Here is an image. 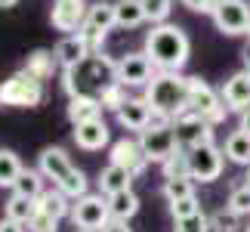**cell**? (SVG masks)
I'll return each instance as SVG.
<instances>
[{
	"instance_id": "obj_28",
	"label": "cell",
	"mask_w": 250,
	"mask_h": 232,
	"mask_svg": "<svg viewBox=\"0 0 250 232\" xmlns=\"http://www.w3.org/2000/svg\"><path fill=\"white\" fill-rule=\"evenodd\" d=\"M43 189H46V177L41 173V167H22L19 180L13 183V192H19V195H31V198H41Z\"/></svg>"
},
{
	"instance_id": "obj_39",
	"label": "cell",
	"mask_w": 250,
	"mask_h": 232,
	"mask_svg": "<svg viewBox=\"0 0 250 232\" xmlns=\"http://www.w3.org/2000/svg\"><path fill=\"white\" fill-rule=\"evenodd\" d=\"M191 13H204V16H213V9L223 3V0H182Z\"/></svg>"
},
{
	"instance_id": "obj_44",
	"label": "cell",
	"mask_w": 250,
	"mask_h": 232,
	"mask_svg": "<svg viewBox=\"0 0 250 232\" xmlns=\"http://www.w3.org/2000/svg\"><path fill=\"white\" fill-rule=\"evenodd\" d=\"M244 183H250V164H247V177H244Z\"/></svg>"
},
{
	"instance_id": "obj_31",
	"label": "cell",
	"mask_w": 250,
	"mask_h": 232,
	"mask_svg": "<svg viewBox=\"0 0 250 232\" xmlns=\"http://www.w3.org/2000/svg\"><path fill=\"white\" fill-rule=\"evenodd\" d=\"M99 102H102V109H105V112H118L121 105L127 102V84L111 81V84L99 93Z\"/></svg>"
},
{
	"instance_id": "obj_12",
	"label": "cell",
	"mask_w": 250,
	"mask_h": 232,
	"mask_svg": "<svg viewBox=\"0 0 250 232\" xmlns=\"http://www.w3.org/2000/svg\"><path fill=\"white\" fill-rule=\"evenodd\" d=\"M213 25L216 31H223L226 37H241L250 28V6L244 0H223L213 9Z\"/></svg>"
},
{
	"instance_id": "obj_19",
	"label": "cell",
	"mask_w": 250,
	"mask_h": 232,
	"mask_svg": "<svg viewBox=\"0 0 250 232\" xmlns=\"http://www.w3.org/2000/svg\"><path fill=\"white\" fill-rule=\"evenodd\" d=\"M219 96H223V102H226L229 112H244L247 105H250V74L247 71H235L223 84Z\"/></svg>"
},
{
	"instance_id": "obj_33",
	"label": "cell",
	"mask_w": 250,
	"mask_h": 232,
	"mask_svg": "<svg viewBox=\"0 0 250 232\" xmlns=\"http://www.w3.org/2000/svg\"><path fill=\"white\" fill-rule=\"evenodd\" d=\"M161 170H164V180H173V177H188V155L176 149L167 161H161Z\"/></svg>"
},
{
	"instance_id": "obj_9",
	"label": "cell",
	"mask_w": 250,
	"mask_h": 232,
	"mask_svg": "<svg viewBox=\"0 0 250 232\" xmlns=\"http://www.w3.org/2000/svg\"><path fill=\"white\" fill-rule=\"evenodd\" d=\"M186 155H188V177L195 183H213V180H219V173L226 167V152L216 149L213 142L195 146Z\"/></svg>"
},
{
	"instance_id": "obj_25",
	"label": "cell",
	"mask_w": 250,
	"mask_h": 232,
	"mask_svg": "<svg viewBox=\"0 0 250 232\" xmlns=\"http://www.w3.org/2000/svg\"><path fill=\"white\" fill-rule=\"evenodd\" d=\"M223 152H226V158L232 161V164H241V167H247V164H250V133H244L241 127H238L235 133H229Z\"/></svg>"
},
{
	"instance_id": "obj_22",
	"label": "cell",
	"mask_w": 250,
	"mask_h": 232,
	"mask_svg": "<svg viewBox=\"0 0 250 232\" xmlns=\"http://www.w3.org/2000/svg\"><path fill=\"white\" fill-rule=\"evenodd\" d=\"M68 121L71 124H83V121H93V118H102V102L99 96H68Z\"/></svg>"
},
{
	"instance_id": "obj_32",
	"label": "cell",
	"mask_w": 250,
	"mask_h": 232,
	"mask_svg": "<svg viewBox=\"0 0 250 232\" xmlns=\"http://www.w3.org/2000/svg\"><path fill=\"white\" fill-rule=\"evenodd\" d=\"M186 195H195V180H191V177L164 180V198L167 201H176V198H186Z\"/></svg>"
},
{
	"instance_id": "obj_2",
	"label": "cell",
	"mask_w": 250,
	"mask_h": 232,
	"mask_svg": "<svg viewBox=\"0 0 250 232\" xmlns=\"http://www.w3.org/2000/svg\"><path fill=\"white\" fill-rule=\"evenodd\" d=\"M188 53H191L188 34L179 25L161 22L151 25V31L146 34V56L155 62L158 71H182L188 62Z\"/></svg>"
},
{
	"instance_id": "obj_47",
	"label": "cell",
	"mask_w": 250,
	"mask_h": 232,
	"mask_svg": "<svg viewBox=\"0 0 250 232\" xmlns=\"http://www.w3.org/2000/svg\"><path fill=\"white\" fill-rule=\"evenodd\" d=\"M247 37H250V28H247Z\"/></svg>"
},
{
	"instance_id": "obj_40",
	"label": "cell",
	"mask_w": 250,
	"mask_h": 232,
	"mask_svg": "<svg viewBox=\"0 0 250 232\" xmlns=\"http://www.w3.org/2000/svg\"><path fill=\"white\" fill-rule=\"evenodd\" d=\"M99 232H133L130 229V220H121V217H108L102 223V229Z\"/></svg>"
},
{
	"instance_id": "obj_48",
	"label": "cell",
	"mask_w": 250,
	"mask_h": 232,
	"mask_svg": "<svg viewBox=\"0 0 250 232\" xmlns=\"http://www.w3.org/2000/svg\"><path fill=\"white\" fill-rule=\"evenodd\" d=\"M244 232H250V226H247V229H244Z\"/></svg>"
},
{
	"instance_id": "obj_41",
	"label": "cell",
	"mask_w": 250,
	"mask_h": 232,
	"mask_svg": "<svg viewBox=\"0 0 250 232\" xmlns=\"http://www.w3.org/2000/svg\"><path fill=\"white\" fill-rule=\"evenodd\" d=\"M0 232H28V226L19 223V220H13V217H3L0 220Z\"/></svg>"
},
{
	"instance_id": "obj_30",
	"label": "cell",
	"mask_w": 250,
	"mask_h": 232,
	"mask_svg": "<svg viewBox=\"0 0 250 232\" xmlns=\"http://www.w3.org/2000/svg\"><path fill=\"white\" fill-rule=\"evenodd\" d=\"M207 220H210V232H241V217L229 205L223 210H216V214H210Z\"/></svg>"
},
{
	"instance_id": "obj_20",
	"label": "cell",
	"mask_w": 250,
	"mask_h": 232,
	"mask_svg": "<svg viewBox=\"0 0 250 232\" xmlns=\"http://www.w3.org/2000/svg\"><path fill=\"white\" fill-rule=\"evenodd\" d=\"M133 173L124 167V164H114L108 161L99 173V192L102 195H114V192H124V189H133Z\"/></svg>"
},
{
	"instance_id": "obj_49",
	"label": "cell",
	"mask_w": 250,
	"mask_h": 232,
	"mask_svg": "<svg viewBox=\"0 0 250 232\" xmlns=\"http://www.w3.org/2000/svg\"><path fill=\"white\" fill-rule=\"evenodd\" d=\"M53 232H56V229H53Z\"/></svg>"
},
{
	"instance_id": "obj_3",
	"label": "cell",
	"mask_w": 250,
	"mask_h": 232,
	"mask_svg": "<svg viewBox=\"0 0 250 232\" xmlns=\"http://www.w3.org/2000/svg\"><path fill=\"white\" fill-rule=\"evenodd\" d=\"M146 102L158 118L173 121L176 115L186 112L188 102V77L182 71H158L146 84Z\"/></svg>"
},
{
	"instance_id": "obj_18",
	"label": "cell",
	"mask_w": 250,
	"mask_h": 232,
	"mask_svg": "<svg viewBox=\"0 0 250 232\" xmlns=\"http://www.w3.org/2000/svg\"><path fill=\"white\" fill-rule=\"evenodd\" d=\"M53 53H56V59H59L62 69H74V65L83 62L93 50H90V44H86V37L81 31H74V34H65L62 41L53 46Z\"/></svg>"
},
{
	"instance_id": "obj_34",
	"label": "cell",
	"mask_w": 250,
	"mask_h": 232,
	"mask_svg": "<svg viewBox=\"0 0 250 232\" xmlns=\"http://www.w3.org/2000/svg\"><path fill=\"white\" fill-rule=\"evenodd\" d=\"M142 9H146V22L161 25V22H167V19H170L173 0H142Z\"/></svg>"
},
{
	"instance_id": "obj_10",
	"label": "cell",
	"mask_w": 250,
	"mask_h": 232,
	"mask_svg": "<svg viewBox=\"0 0 250 232\" xmlns=\"http://www.w3.org/2000/svg\"><path fill=\"white\" fill-rule=\"evenodd\" d=\"M114 28V3H108V0H96V3L86 6V19L81 25V34L86 37V44H90V50H102L105 37H108V31Z\"/></svg>"
},
{
	"instance_id": "obj_6",
	"label": "cell",
	"mask_w": 250,
	"mask_h": 232,
	"mask_svg": "<svg viewBox=\"0 0 250 232\" xmlns=\"http://www.w3.org/2000/svg\"><path fill=\"white\" fill-rule=\"evenodd\" d=\"M136 139H139V146L142 152L148 155V161L151 164H161V161H167L173 152H176V133H173V121L167 118H151V124L146 130H139L136 133Z\"/></svg>"
},
{
	"instance_id": "obj_36",
	"label": "cell",
	"mask_w": 250,
	"mask_h": 232,
	"mask_svg": "<svg viewBox=\"0 0 250 232\" xmlns=\"http://www.w3.org/2000/svg\"><path fill=\"white\" fill-rule=\"evenodd\" d=\"M198 210H201V201H198V195H186V198H176V201H170V217H173V220L191 217V214H198Z\"/></svg>"
},
{
	"instance_id": "obj_43",
	"label": "cell",
	"mask_w": 250,
	"mask_h": 232,
	"mask_svg": "<svg viewBox=\"0 0 250 232\" xmlns=\"http://www.w3.org/2000/svg\"><path fill=\"white\" fill-rule=\"evenodd\" d=\"M19 0H0V9H9V6H16Z\"/></svg>"
},
{
	"instance_id": "obj_5",
	"label": "cell",
	"mask_w": 250,
	"mask_h": 232,
	"mask_svg": "<svg viewBox=\"0 0 250 232\" xmlns=\"http://www.w3.org/2000/svg\"><path fill=\"white\" fill-rule=\"evenodd\" d=\"M46 99V81L28 74L25 69L0 81V109H37Z\"/></svg>"
},
{
	"instance_id": "obj_45",
	"label": "cell",
	"mask_w": 250,
	"mask_h": 232,
	"mask_svg": "<svg viewBox=\"0 0 250 232\" xmlns=\"http://www.w3.org/2000/svg\"><path fill=\"white\" fill-rule=\"evenodd\" d=\"M78 232H99V229H78Z\"/></svg>"
},
{
	"instance_id": "obj_24",
	"label": "cell",
	"mask_w": 250,
	"mask_h": 232,
	"mask_svg": "<svg viewBox=\"0 0 250 232\" xmlns=\"http://www.w3.org/2000/svg\"><path fill=\"white\" fill-rule=\"evenodd\" d=\"M22 69L28 74H34V77H41V81H50V77L62 69L59 59H56V53L53 50H34V53H28V59Z\"/></svg>"
},
{
	"instance_id": "obj_7",
	"label": "cell",
	"mask_w": 250,
	"mask_h": 232,
	"mask_svg": "<svg viewBox=\"0 0 250 232\" xmlns=\"http://www.w3.org/2000/svg\"><path fill=\"white\" fill-rule=\"evenodd\" d=\"M186 112H195L201 118H207L210 124H219L226 121V102L213 87H210L204 77H188V102H186Z\"/></svg>"
},
{
	"instance_id": "obj_14",
	"label": "cell",
	"mask_w": 250,
	"mask_h": 232,
	"mask_svg": "<svg viewBox=\"0 0 250 232\" xmlns=\"http://www.w3.org/2000/svg\"><path fill=\"white\" fill-rule=\"evenodd\" d=\"M86 0H53V9H50V22L56 31L62 34H74L81 31L83 19H86Z\"/></svg>"
},
{
	"instance_id": "obj_4",
	"label": "cell",
	"mask_w": 250,
	"mask_h": 232,
	"mask_svg": "<svg viewBox=\"0 0 250 232\" xmlns=\"http://www.w3.org/2000/svg\"><path fill=\"white\" fill-rule=\"evenodd\" d=\"M37 167H41V173L46 177V183H53L56 189H62L68 198H81L86 195V177L83 170H78L68 158V152L59 149V146H46L41 152V158H37Z\"/></svg>"
},
{
	"instance_id": "obj_21",
	"label": "cell",
	"mask_w": 250,
	"mask_h": 232,
	"mask_svg": "<svg viewBox=\"0 0 250 232\" xmlns=\"http://www.w3.org/2000/svg\"><path fill=\"white\" fill-rule=\"evenodd\" d=\"M71 201L74 198H68L62 189H43L41 192V198H37V205H41V214H46V217H53L56 223H62L65 217H71Z\"/></svg>"
},
{
	"instance_id": "obj_13",
	"label": "cell",
	"mask_w": 250,
	"mask_h": 232,
	"mask_svg": "<svg viewBox=\"0 0 250 232\" xmlns=\"http://www.w3.org/2000/svg\"><path fill=\"white\" fill-rule=\"evenodd\" d=\"M155 74H158V69L146 56V50L142 53H127V56L118 59V81L127 84V87H146Z\"/></svg>"
},
{
	"instance_id": "obj_11",
	"label": "cell",
	"mask_w": 250,
	"mask_h": 232,
	"mask_svg": "<svg viewBox=\"0 0 250 232\" xmlns=\"http://www.w3.org/2000/svg\"><path fill=\"white\" fill-rule=\"evenodd\" d=\"M111 217V210H108V198L102 195H81V198H74L71 201V223L78 226V229H102V223Z\"/></svg>"
},
{
	"instance_id": "obj_42",
	"label": "cell",
	"mask_w": 250,
	"mask_h": 232,
	"mask_svg": "<svg viewBox=\"0 0 250 232\" xmlns=\"http://www.w3.org/2000/svg\"><path fill=\"white\" fill-rule=\"evenodd\" d=\"M238 127H241L244 133H250V105L244 112H238Z\"/></svg>"
},
{
	"instance_id": "obj_29",
	"label": "cell",
	"mask_w": 250,
	"mask_h": 232,
	"mask_svg": "<svg viewBox=\"0 0 250 232\" xmlns=\"http://www.w3.org/2000/svg\"><path fill=\"white\" fill-rule=\"evenodd\" d=\"M22 173V161H19L16 152L0 149V189H13V183Z\"/></svg>"
},
{
	"instance_id": "obj_37",
	"label": "cell",
	"mask_w": 250,
	"mask_h": 232,
	"mask_svg": "<svg viewBox=\"0 0 250 232\" xmlns=\"http://www.w3.org/2000/svg\"><path fill=\"white\" fill-rule=\"evenodd\" d=\"M173 223H176V232H210V220L204 217V210L182 217V220H173Z\"/></svg>"
},
{
	"instance_id": "obj_1",
	"label": "cell",
	"mask_w": 250,
	"mask_h": 232,
	"mask_svg": "<svg viewBox=\"0 0 250 232\" xmlns=\"http://www.w3.org/2000/svg\"><path fill=\"white\" fill-rule=\"evenodd\" d=\"M111 81H118V59L102 50L90 53L74 69H62V90L68 96H99Z\"/></svg>"
},
{
	"instance_id": "obj_15",
	"label": "cell",
	"mask_w": 250,
	"mask_h": 232,
	"mask_svg": "<svg viewBox=\"0 0 250 232\" xmlns=\"http://www.w3.org/2000/svg\"><path fill=\"white\" fill-rule=\"evenodd\" d=\"M108 158L114 161V164H124L133 177H142V173L148 170V155L142 152V146H139V139H118V142H111V155Z\"/></svg>"
},
{
	"instance_id": "obj_16",
	"label": "cell",
	"mask_w": 250,
	"mask_h": 232,
	"mask_svg": "<svg viewBox=\"0 0 250 232\" xmlns=\"http://www.w3.org/2000/svg\"><path fill=\"white\" fill-rule=\"evenodd\" d=\"M114 118H118V124H121L124 130L139 133V130H146L148 124H151L155 112H151V105L146 102V96H127V102L114 112Z\"/></svg>"
},
{
	"instance_id": "obj_46",
	"label": "cell",
	"mask_w": 250,
	"mask_h": 232,
	"mask_svg": "<svg viewBox=\"0 0 250 232\" xmlns=\"http://www.w3.org/2000/svg\"><path fill=\"white\" fill-rule=\"evenodd\" d=\"M244 71H247V74H250V59H247V69H244Z\"/></svg>"
},
{
	"instance_id": "obj_35",
	"label": "cell",
	"mask_w": 250,
	"mask_h": 232,
	"mask_svg": "<svg viewBox=\"0 0 250 232\" xmlns=\"http://www.w3.org/2000/svg\"><path fill=\"white\" fill-rule=\"evenodd\" d=\"M229 208L238 217H250V183H241V186H235L229 192Z\"/></svg>"
},
{
	"instance_id": "obj_17",
	"label": "cell",
	"mask_w": 250,
	"mask_h": 232,
	"mask_svg": "<svg viewBox=\"0 0 250 232\" xmlns=\"http://www.w3.org/2000/svg\"><path fill=\"white\" fill-rule=\"evenodd\" d=\"M74 142H78V149H83V152H102L111 142V130H108V124H105V118L74 124Z\"/></svg>"
},
{
	"instance_id": "obj_8",
	"label": "cell",
	"mask_w": 250,
	"mask_h": 232,
	"mask_svg": "<svg viewBox=\"0 0 250 232\" xmlns=\"http://www.w3.org/2000/svg\"><path fill=\"white\" fill-rule=\"evenodd\" d=\"M213 127L207 118H201L195 112H182L173 118V133H176V149L188 152L195 146H204V142H213Z\"/></svg>"
},
{
	"instance_id": "obj_26",
	"label": "cell",
	"mask_w": 250,
	"mask_h": 232,
	"mask_svg": "<svg viewBox=\"0 0 250 232\" xmlns=\"http://www.w3.org/2000/svg\"><path fill=\"white\" fill-rule=\"evenodd\" d=\"M37 210H41L37 198H31V195H19V192H13V195H9V201H6V210H3V214L28 226V223H31V217L37 214Z\"/></svg>"
},
{
	"instance_id": "obj_38",
	"label": "cell",
	"mask_w": 250,
	"mask_h": 232,
	"mask_svg": "<svg viewBox=\"0 0 250 232\" xmlns=\"http://www.w3.org/2000/svg\"><path fill=\"white\" fill-rule=\"evenodd\" d=\"M56 226V220L53 217H46V214H41V210H37V214L31 217V223H28V232H53Z\"/></svg>"
},
{
	"instance_id": "obj_27",
	"label": "cell",
	"mask_w": 250,
	"mask_h": 232,
	"mask_svg": "<svg viewBox=\"0 0 250 232\" xmlns=\"http://www.w3.org/2000/svg\"><path fill=\"white\" fill-rule=\"evenodd\" d=\"M108 198V210L111 217H121V220H130L139 214V195L133 189H124V192H114V195H105Z\"/></svg>"
},
{
	"instance_id": "obj_23",
	"label": "cell",
	"mask_w": 250,
	"mask_h": 232,
	"mask_svg": "<svg viewBox=\"0 0 250 232\" xmlns=\"http://www.w3.org/2000/svg\"><path fill=\"white\" fill-rule=\"evenodd\" d=\"M146 22V9H142V0H114V28H124V31H133Z\"/></svg>"
}]
</instances>
